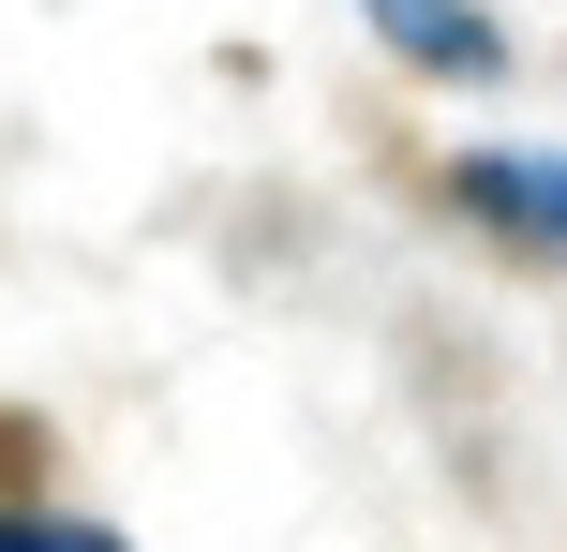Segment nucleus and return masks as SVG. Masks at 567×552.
I'll use <instances>...</instances> for the list:
<instances>
[{
    "label": "nucleus",
    "instance_id": "obj_1",
    "mask_svg": "<svg viewBox=\"0 0 567 552\" xmlns=\"http://www.w3.org/2000/svg\"><path fill=\"white\" fill-rule=\"evenodd\" d=\"M359 30L389 60H419V75H508V30L478 0H359Z\"/></svg>",
    "mask_w": 567,
    "mask_h": 552
},
{
    "label": "nucleus",
    "instance_id": "obj_2",
    "mask_svg": "<svg viewBox=\"0 0 567 552\" xmlns=\"http://www.w3.org/2000/svg\"><path fill=\"white\" fill-rule=\"evenodd\" d=\"M463 209H493V225H523V239L567 254V149H478L463 165Z\"/></svg>",
    "mask_w": 567,
    "mask_h": 552
},
{
    "label": "nucleus",
    "instance_id": "obj_3",
    "mask_svg": "<svg viewBox=\"0 0 567 552\" xmlns=\"http://www.w3.org/2000/svg\"><path fill=\"white\" fill-rule=\"evenodd\" d=\"M0 552H120L105 523H45V508H0Z\"/></svg>",
    "mask_w": 567,
    "mask_h": 552
}]
</instances>
